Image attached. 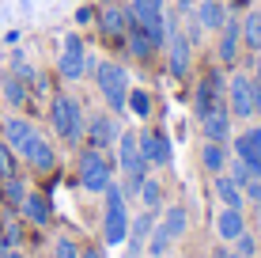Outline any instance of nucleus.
<instances>
[{
	"label": "nucleus",
	"instance_id": "5",
	"mask_svg": "<svg viewBox=\"0 0 261 258\" xmlns=\"http://www.w3.org/2000/svg\"><path fill=\"white\" fill-rule=\"evenodd\" d=\"M91 76L98 84V95L106 99V106H110L114 114H125V103H129V73H125V65H118V61H95L91 65Z\"/></svg>",
	"mask_w": 261,
	"mask_h": 258
},
{
	"label": "nucleus",
	"instance_id": "36",
	"mask_svg": "<svg viewBox=\"0 0 261 258\" xmlns=\"http://www.w3.org/2000/svg\"><path fill=\"white\" fill-rule=\"evenodd\" d=\"M212 258H242V254H239V251H235L231 243H220V247L212 251Z\"/></svg>",
	"mask_w": 261,
	"mask_h": 258
},
{
	"label": "nucleus",
	"instance_id": "28",
	"mask_svg": "<svg viewBox=\"0 0 261 258\" xmlns=\"http://www.w3.org/2000/svg\"><path fill=\"white\" fill-rule=\"evenodd\" d=\"M242 46L246 50H261V12H250L246 19H242Z\"/></svg>",
	"mask_w": 261,
	"mask_h": 258
},
{
	"label": "nucleus",
	"instance_id": "1",
	"mask_svg": "<svg viewBox=\"0 0 261 258\" xmlns=\"http://www.w3.org/2000/svg\"><path fill=\"white\" fill-rule=\"evenodd\" d=\"M49 126L57 133V140L65 145H84V129H87V110L76 95L57 91L49 99Z\"/></svg>",
	"mask_w": 261,
	"mask_h": 258
},
{
	"label": "nucleus",
	"instance_id": "8",
	"mask_svg": "<svg viewBox=\"0 0 261 258\" xmlns=\"http://www.w3.org/2000/svg\"><path fill=\"white\" fill-rule=\"evenodd\" d=\"M91 53H87V42L80 31H68L65 38H61V57H57V76L61 80H84L87 73H91Z\"/></svg>",
	"mask_w": 261,
	"mask_h": 258
},
{
	"label": "nucleus",
	"instance_id": "30",
	"mask_svg": "<svg viewBox=\"0 0 261 258\" xmlns=\"http://www.w3.org/2000/svg\"><path fill=\"white\" fill-rule=\"evenodd\" d=\"M19 239H23V224L15 217H4V224H0V243L8 247V251H15L19 247Z\"/></svg>",
	"mask_w": 261,
	"mask_h": 258
},
{
	"label": "nucleus",
	"instance_id": "32",
	"mask_svg": "<svg viewBox=\"0 0 261 258\" xmlns=\"http://www.w3.org/2000/svg\"><path fill=\"white\" fill-rule=\"evenodd\" d=\"M53 258H80V243L68 236H57L53 239Z\"/></svg>",
	"mask_w": 261,
	"mask_h": 258
},
{
	"label": "nucleus",
	"instance_id": "11",
	"mask_svg": "<svg viewBox=\"0 0 261 258\" xmlns=\"http://www.w3.org/2000/svg\"><path fill=\"white\" fill-rule=\"evenodd\" d=\"M137 140H140V156L148 159V167H167L174 159V145L163 129H137Z\"/></svg>",
	"mask_w": 261,
	"mask_h": 258
},
{
	"label": "nucleus",
	"instance_id": "35",
	"mask_svg": "<svg viewBox=\"0 0 261 258\" xmlns=\"http://www.w3.org/2000/svg\"><path fill=\"white\" fill-rule=\"evenodd\" d=\"M95 15H98L95 8H91V4H84V8L76 12V23H80V27H87V23H95Z\"/></svg>",
	"mask_w": 261,
	"mask_h": 258
},
{
	"label": "nucleus",
	"instance_id": "33",
	"mask_svg": "<svg viewBox=\"0 0 261 258\" xmlns=\"http://www.w3.org/2000/svg\"><path fill=\"white\" fill-rule=\"evenodd\" d=\"M231 247H235V251H239L242 258H257V239H254V232H250V228H246V232H242Z\"/></svg>",
	"mask_w": 261,
	"mask_h": 258
},
{
	"label": "nucleus",
	"instance_id": "2",
	"mask_svg": "<svg viewBox=\"0 0 261 258\" xmlns=\"http://www.w3.org/2000/svg\"><path fill=\"white\" fill-rule=\"evenodd\" d=\"M76 175H80V186L87 194H102L106 186L118 179V163H114L110 152H98V148L84 145L76 156Z\"/></svg>",
	"mask_w": 261,
	"mask_h": 258
},
{
	"label": "nucleus",
	"instance_id": "40",
	"mask_svg": "<svg viewBox=\"0 0 261 258\" xmlns=\"http://www.w3.org/2000/svg\"><path fill=\"white\" fill-rule=\"evenodd\" d=\"M8 258H27V254L19 251V247H15V251H8Z\"/></svg>",
	"mask_w": 261,
	"mask_h": 258
},
{
	"label": "nucleus",
	"instance_id": "15",
	"mask_svg": "<svg viewBox=\"0 0 261 258\" xmlns=\"http://www.w3.org/2000/svg\"><path fill=\"white\" fill-rule=\"evenodd\" d=\"M23 163L31 167V171H38V175H53L57 171V148H53V140L38 133V137L31 140V148L23 152Z\"/></svg>",
	"mask_w": 261,
	"mask_h": 258
},
{
	"label": "nucleus",
	"instance_id": "42",
	"mask_svg": "<svg viewBox=\"0 0 261 258\" xmlns=\"http://www.w3.org/2000/svg\"><path fill=\"white\" fill-rule=\"evenodd\" d=\"M155 4H159V8H163V4H167V0H155Z\"/></svg>",
	"mask_w": 261,
	"mask_h": 258
},
{
	"label": "nucleus",
	"instance_id": "22",
	"mask_svg": "<svg viewBox=\"0 0 261 258\" xmlns=\"http://www.w3.org/2000/svg\"><path fill=\"white\" fill-rule=\"evenodd\" d=\"M125 50H129V57H137V61H151L155 57V42L148 38V31H144L140 23H129V31H125Z\"/></svg>",
	"mask_w": 261,
	"mask_h": 258
},
{
	"label": "nucleus",
	"instance_id": "26",
	"mask_svg": "<svg viewBox=\"0 0 261 258\" xmlns=\"http://www.w3.org/2000/svg\"><path fill=\"white\" fill-rule=\"evenodd\" d=\"M137 201H140V209H151V213H159L163 209V182L159 179H144L140 182V194H137Z\"/></svg>",
	"mask_w": 261,
	"mask_h": 258
},
{
	"label": "nucleus",
	"instance_id": "4",
	"mask_svg": "<svg viewBox=\"0 0 261 258\" xmlns=\"http://www.w3.org/2000/svg\"><path fill=\"white\" fill-rule=\"evenodd\" d=\"M186 232H190V213H186V205H163L155 228H151V236H148V254L167 258V251L174 247V239H182Z\"/></svg>",
	"mask_w": 261,
	"mask_h": 258
},
{
	"label": "nucleus",
	"instance_id": "37",
	"mask_svg": "<svg viewBox=\"0 0 261 258\" xmlns=\"http://www.w3.org/2000/svg\"><path fill=\"white\" fill-rule=\"evenodd\" d=\"M80 258H106V254H102V247L91 243V247H80Z\"/></svg>",
	"mask_w": 261,
	"mask_h": 258
},
{
	"label": "nucleus",
	"instance_id": "16",
	"mask_svg": "<svg viewBox=\"0 0 261 258\" xmlns=\"http://www.w3.org/2000/svg\"><path fill=\"white\" fill-rule=\"evenodd\" d=\"M19 217L31 220L34 228H49L53 224V201H49V194L27 190V198H23V205H19Z\"/></svg>",
	"mask_w": 261,
	"mask_h": 258
},
{
	"label": "nucleus",
	"instance_id": "6",
	"mask_svg": "<svg viewBox=\"0 0 261 258\" xmlns=\"http://www.w3.org/2000/svg\"><path fill=\"white\" fill-rule=\"evenodd\" d=\"M227 106V68L223 65H208L197 80V95H193V114L197 122L212 110H223Z\"/></svg>",
	"mask_w": 261,
	"mask_h": 258
},
{
	"label": "nucleus",
	"instance_id": "7",
	"mask_svg": "<svg viewBox=\"0 0 261 258\" xmlns=\"http://www.w3.org/2000/svg\"><path fill=\"white\" fill-rule=\"evenodd\" d=\"M227 110H231V118H239V122L261 114V87L250 73L227 76Z\"/></svg>",
	"mask_w": 261,
	"mask_h": 258
},
{
	"label": "nucleus",
	"instance_id": "25",
	"mask_svg": "<svg viewBox=\"0 0 261 258\" xmlns=\"http://www.w3.org/2000/svg\"><path fill=\"white\" fill-rule=\"evenodd\" d=\"M0 95L8 99V106H15V110H19V106H27V99H31V84H27V80H19L15 73H8V76H4V87H0Z\"/></svg>",
	"mask_w": 261,
	"mask_h": 258
},
{
	"label": "nucleus",
	"instance_id": "34",
	"mask_svg": "<svg viewBox=\"0 0 261 258\" xmlns=\"http://www.w3.org/2000/svg\"><path fill=\"white\" fill-rule=\"evenodd\" d=\"M242 194H246V205H254V209L261 213V179L246 182V186H242Z\"/></svg>",
	"mask_w": 261,
	"mask_h": 258
},
{
	"label": "nucleus",
	"instance_id": "38",
	"mask_svg": "<svg viewBox=\"0 0 261 258\" xmlns=\"http://www.w3.org/2000/svg\"><path fill=\"white\" fill-rule=\"evenodd\" d=\"M250 76H254V80H257V87H261V50L254 53V73H250Z\"/></svg>",
	"mask_w": 261,
	"mask_h": 258
},
{
	"label": "nucleus",
	"instance_id": "23",
	"mask_svg": "<svg viewBox=\"0 0 261 258\" xmlns=\"http://www.w3.org/2000/svg\"><path fill=\"white\" fill-rule=\"evenodd\" d=\"M193 19L204 27V31H220L223 23H227V4L223 0H201V4H193Z\"/></svg>",
	"mask_w": 261,
	"mask_h": 258
},
{
	"label": "nucleus",
	"instance_id": "9",
	"mask_svg": "<svg viewBox=\"0 0 261 258\" xmlns=\"http://www.w3.org/2000/svg\"><path fill=\"white\" fill-rule=\"evenodd\" d=\"M163 53H167V73L174 80L190 76V68H193V46L186 42L178 15H167V46H163Z\"/></svg>",
	"mask_w": 261,
	"mask_h": 258
},
{
	"label": "nucleus",
	"instance_id": "13",
	"mask_svg": "<svg viewBox=\"0 0 261 258\" xmlns=\"http://www.w3.org/2000/svg\"><path fill=\"white\" fill-rule=\"evenodd\" d=\"M0 137H4V145L23 159V152L31 148V140L38 137V126H34L31 118H23V114H12V118L0 122Z\"/></svg>",
	"mask_w": 261,
	"mask_h": 258
},
{
	"label": "nucleus",
	"instance_id": "27",
	"mask_svg": "<svg viewBox=\"0 0 261 258\" xmlns=\"http://www.w3.org/2000/svg\"><path fill=\"white\" fill-rule=\"evenodd\" d=\"M125 114H133V118L148 122V118H151V95L144 91V87H129V103H125Z\"/></svg>",
	"mask_w": 261,
	"mask_h": 258
},
{
	"label": "nucleus",
	"instance_id": "3",
	"mask_svg": "<svg viewBox=\"0 0 261 258\" xmlns=\"http://www.w3.org/2000/svg\"><path fill=\"white\" fill-rule=\"evenodd\" d=\"M102 243L106 247H121L125 239H129V201H125V194H121V186L118 179H114L110 186L102 190Z\"/></svg>",
	"mask_w": 261,
	"mask_h": 258
},
{
	"label": "nucleus",
	"instance_id": "20",
	"mask_svg": "<svg viewBox=\"0 0 261 258\" xmlns=\"http://www.w3.org/2000/svg\"><path fill=\"white\" fill-rule=\"evenodd\" d=\"M155 220H159V213H151V209H140V217L129 220V239H125V243L133 247V254H140L144 247H148V236H151V228H155Z\"/></svg>",
	"mask_w": 261,
	"mask_h": 258
},
{
	"label": "nucleus",
	"instance_id": "31",
	"mask_svg": "<svg viewBox=\"0 0 261 258\" xmlns=\"http://www.w3.org/2000/svg\"><path fill=\"white\" fill-rule=\"evenodd\" d=\"M12 175H19V156L0 140V179H12Z\"/></svg>",
	"mask_w": 261,
	"mask_h": 258
},
{
	"label": "nucleus",
	"instance_id": "24",
	"mask_svg": "<svg viewBox=\"0 0 261 258\" xmlns=\"http://www.w3.org/2000/svg\"><path fill=\"white\" fill-rule=\"evenodd\" d=\"M227 163H231L227 145H220V140H204V145H201V167L208 175H223V171H227Z\"/></svg>",
	"mask_w": 261,
	"mask_h": 258
},
{
	"label": "nucleus",
	"instance_id": "19",
	"mask_svg": "<svg viewBox=\"0 0 261 258\" xmlns=\"http://www.w3.org/2000/svg\"><path fill=\"white\" fill-rule=\"evenodd\" d=\"M197 126H201L204 140H220V145H227V140H231V110H227V106H223V110H212V114H204Z\"/></svg>",
	"mask_w": 261,
	"mask_h": 258
},
{
	"label": "nucleus",
	"instance_id": "21",
	"mask_svg": "<svg viewBox=\"0 0 261 258\" xmlns=\"http://www.w3.org/2000/svg\"><path fill=\"white\" fill-rule=\"evenodd\" d=\"M212 190H216V198H220L223 209H242V205H246V194H242V186L231 179L227 171H223V175H212Z\"/></svg>",
	"mask_w": 261,
	"mask_h": 258
},
{
	"label": "nucleus",
	"instance_id": "10",
	"mask_svg": "<svg viewBox=\"0 0 261 258\" xmlns=\"http://www.w3.org/2000/svg\"><path fill=\"white\" fill-rule=\"evenodd\" d=\"M118 137H121V122H118V114H114V110H95V114H87L84 145L98 148V152H114Z\"/></svg>",
	"mask_w": 261,
	"mask_h": 258
},
{
	"label": "nucleus",
	"instance_id": "18",
	"mask_svg": "<svg viewBox=\"0 0 261 258\" xmlns=\"http://www.w3.org/2000/svg\"><path fill=\"white\" fill-rule=\"evenodd\" d=\"M242 232H246L242 209H220L216 213V239H220V243H235Z\"/></svg>",
	"mask_w": 261,
	"mask_h": 258
},
{
	"label": "nucleus",
	"instance_id": "14",
	"mask_svg": "<svg viewBox=\"0 0 261 258\" xmlns=\"http://www.w3.org/2000/svg\"><path fill=\"white\" fill-rule=\"evenodd\" d=\"M239 46H242V19H231V15H227V23L216 31V65L235 68Z\"/></svg>",
	"mask_w": 261,
	"mask_h": 258
},
{
	"label": "nucleus",
	"instance_id": "17",
	"mask_svg": "<svg viewBox=\"0 0 261 258\" xmlns=\"http://www.w3.org/2000/svg\"><path fill=\"white\" fill-rule=\"evenodd\" d=\"M235 159H246V163L261 167V126H246L242 133H235Z\"/></svg>",
	"mask_w": 261,
	"mask_h": 258
},
{
	"label": "nucleus",
	"instance_id": "29",
	"mask_svg": "<svg viewBox=\"0 0 261 258\" xmlns=\"http://www.w3.org/2000/svg\"><path fill=\"white\" fill-rule=\"evenodd\" d=\"M0 194H4V201H8V205H12L15 213H19L23 198H27V186H23V179H19V175H12V179H0Z\"/></svg>",
	"mask_w": 261,
	"mask_h": 258
},
{
	"label": "nucleus",
	"instance_id": "41",
	"mask_svg": "<svg viewBox=\"0 0 261 258\" xmlns=\"http://www.w3.org/2000/svg\"><path fill=\"white\" fill-rule=\"evenodd\" d=\"M0 258H8V247H4V243H0Z\"/></svg>",
	"mask_w": 261,
	"mask_h": 258
},
{
	"label": "nucleus",
	"instance_id": "12",
	"mask_svg": "<svg viewBox=\"0 0 261 258\" xmlns=\"http://www.w3.org/2000/svg\"><path fill=\"white\" fill-rule=\"evenodd\" d=\"M95 23H98V31H102V38L110 42V46H125V31H129L133 15H129L125 4H106L102 12L95 15Z\"/></svg>",
	"mask_w": 261,
	"mask_h": 258
},
{
	"label": "nucleus",
	"instance_id": "39",
	"mask_svg": "<svg viewBox=\"0 0 261 258\" xmlns=\"http://www.w3.org/2000/svg\"><path fill=\"white\" fill-rule=\"evenodd\" d=\"M174 4H178V8H182V12H190V8L197 4V0H174Z\"/></svg>",
	"mask_w": 261,
	"mask_h": 258
}]
</instances>
